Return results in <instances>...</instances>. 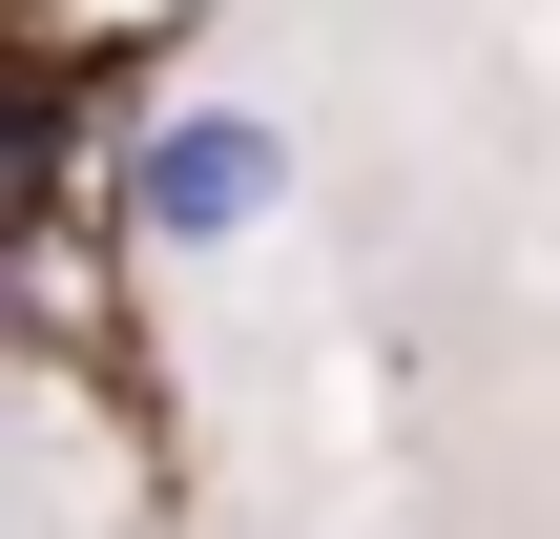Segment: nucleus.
<instances>
[{"instance_id":"obj_1","label":"nucleus","mask_w":560,"mask_h":539,"mask_svg":"<svg viewBox=\"0 0 560 539\" xmlns=\"http://www.w3.org/2000/svg\"><path fill=\"white\" fill-rule=\"evenodd\" d=\"M270 208H291V125H270V104L208 83V104H145V125H125V229H145V249H249Z\"/></svg>"}]
</instances>
